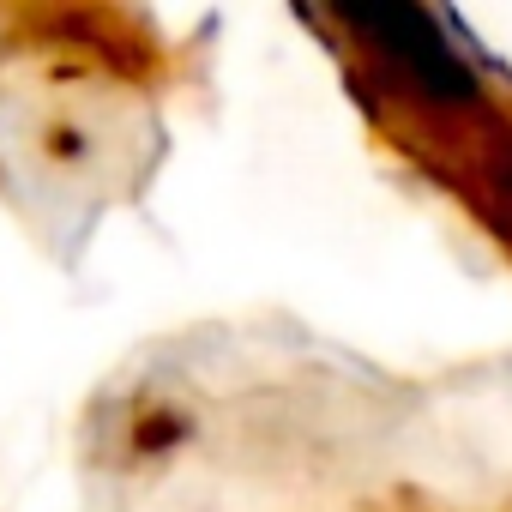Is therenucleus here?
Instances as JSON below:
<instances>
[{
  "instance_id": "nucleus-1",
  "label": "nucleus",
  "mask_w": 512,
  "mask_h": 512,
  "mask_svg": "<svg viewBox=\"0 0 512 512\" xmlns=\"http://www.w3.org/2000/svg\"><path fill=\"white\" fill-rule=\"evenodd\" d=\"M362 37H368V49H380L422 97H434V103H470L476 97V79H470V67L440 43V31H434V19L428 13H416V7H380V13H344Z\"/></svg>"
},
{
  "instance_id": "nucleus-2",
  "label": "nucleus",
  "mask_w": 512,
  "mask_h": 512,
  "mask_svg": "<svg viewBox=\"0 0 512 512\" xmlns=\"http://www.w3.org/2000/svg\"><path fill=\"white\" fill-rule=\"evenodd\" d=\"M187 434H193V422H187L175 404L145 398V404H133L127 422H121V452H127V464H145V458H163L169 446H181Z\"/></svg>"
}]
</instances>
